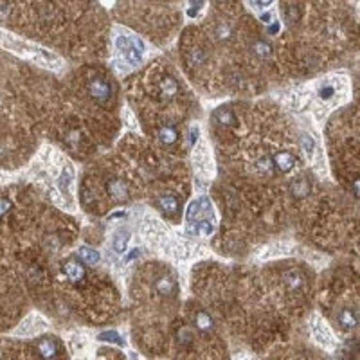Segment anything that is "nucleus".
Instances as JSON below:
<instances>
[{
	"instance_id": "aec40b11",
	"label": "nucleus",
	"mask_w": 360,
	"mask_h": 360,
	"mask_svg": "<svg viewBox=\"0 0 360 360\" xmlns=\"http://www.w3.org/2000/svg\"><path fill=\"white\" fill-rule=\"evenodd\" d=\"M97 339L103 342H112V344H117V346H125V339L117 331H103V333H99Z\"/></svg>"
},
{
	"instance_id": "ddd939ff",
	"label": "nucleus",
	"mask_w": 360,
	"mask_h": 360,
	"mask_svg": "<svg viewBox=\"0 0 360 360\" xmlns=\"http://www.w3.org/2000/svg\"><path fill=\"white\" fill-rule=\"evenodd\" d=\"M178 92V85L173 78H164L162 83H160V94L164 99H173Z\"/></svg>"
},
{
	"instance_id": "6ab92c4d",
	"label": "nucleus",
	"mask_w": 360,
	"mask_h": 360,
	"mask_svg": "<svg viewBox=\"0 0 360 360\" xmlns=\"http://www.w3.org/2000/svg\"><path fill=\"white\" fill-rule=\"evenodd\" d=\"M284 281H286V284H288L290 288H294V290H299V288L303 286V278H301V274L297 270L284 272Z\"/></svg>"
},
{
	"instance_id": "2eb2a0df",
	"label": "nucleus",
	"mask_w": 360,
	"mask_h": 360,
	"mask_svg": "<svg viewBox=\"0 0 360 360\" xmlns=\"http://www.w3.org/2000/svg\"><path fill=\"white\" fill-rule=\"evenodd\" d=\"M79 258L81 261H85L87 265H97L101 261V256L95 249H90V247H81L79 249Z\"/></svg>"
},
{
	"instance_id": "f03ea898",
	"label": "nucleus",
	"mask_w": 360,
	"mask_h": 360,
	"mask_svg": "<svg viewBox=\"0 0 360 360\" xmlns=\"http://www.w3.org/2000/svg\"><path fill=\"white\" fill-rule=\"evenodd\" d=\"M89 92L95 101L107 103L110 99V95H112V87H110V83L105 78H94L89 83Z\"/></svg>"
},
{
	"instance_id": "9d476101",
	"label": "nucleus",
	"mask_w": 360,
	"mask_h": 360,
	"mask_svg": "<svg viewBox=\"0 0 360 360\" xmlns=\"http://www.w3.org/2000/svg\"><path fill=\"white\" fill-rule=\"evenodd\" d=\"M312 329H313V337H315V339H317L319 342H321V344H324V346H331V344H333V341H331V333H329V329L326 328L324 324H322L319 317H315V319H313Z\"/></svg>"
},
{
	"instance_id": "39448f33",
	"label": "nucleus",
	"mask_w": 360,
	"mask_h": 360,
	"mask_svg": "<svg viewBox=\"0 0 360 360\" xmlns=\"http://www.w3.org/2000/svg\"><path fill=\"white\" fill-rule=\"evenodd\" d=\"M107 188H108V193L112 195V198L117 200V202H126L128 196H130L128 184L125 182V180H121V178H112V180L108 182Z\"/></svg>"
},
{
	"instance_id": "393cba45",
	"label": "nucleus",
	"mask_w": 360,
	"mask_h": 360,
	"mask_svg": "<svg viewBox=\"0 0 360 360\" xmlns=\"http://www.w3.org/2000/svg\"><path fill=\"white\" fill-rule=\"evenodd\" d=\"M231 34H233V31H231V27H229L227 24H220L218 29H216V36L220 40H229L231 38Z\"/></svg>"
},
{
	"instance_id": "473e14b6",
	"label": "nucleus",
	"mask_w": 360,
	"mask_h": 360,
	"mask_svg": "<svg viewBox=\"0 0 360 360\" xmlns=\"http://www.w3.org/2000/svg\"><path fill=\"white\" fill-rule=\"evenodd\" d=\"M135 256H139V249H133V250H132V254L128 256V259H133V258H135Z\"/></svg>"
},
{
	"instance_id": "cd10ccee",
	"label": "nucleus",
	"mask_w": 360,
	"mask_h": 360,
	"mask_svg": "<svg viewBox=\"0 0 360 360\" xmlns=\"http://www.w3.org/2000/svg\"><path fill=\"white\" fill-rule=\"evenodd\" d=\"M11 209V202L6 200V198H0V216H4L6 213H9Z\"/></svg>"
},
{
	"instance_id": "7c9ffc66",
	"label": "nucleus",
	"mask_w": 360,
	"mask_h": 360,
	"mask_svg": "<svg viewBox=\"0 0 360 360\" xmlns=\"http://www.w3.org/2000/svg\"><path fill=\"white\" fill-rule=\"evenodd\" d=\"M196 135H198V126H193L189 130V146L195 144V141H196Z\"/></svg>"
},
{
	"instance_id": "c756f323",
	"label": "nucleus",
	"mask_w": 360,
	"mask_h": 360,
	"mask_svg": "<svg viewBox=\"0 0 360 360\" xmlns=\"http://www.w3.org/2000/svg\"><path fill=\"white\" fill-rule=\"evenodd\" d=\"M250 2H252V6H256V7H259V9H261V7H266L268 4H272L274 0H250Z\"/></svg>"
},
{
	"instance_id": "f3484780",
	"label": "nucleus",
	"mask_w": 360,
	"mask_h": 360,
	"mask_svg": "<svg viewBox=\"0 0 360 360\" xmlns=\"http://www.w3.org/2000/svg\"><path fill=\"white\" fill-rule=\"evenodd\" d=\"M290 189H292V195L294 196L303 198V196L310 195V182L306 180V178H297L296 182H292Z\"/></svg>"
},
{
	"instance_id": "2f4dec72",
	"label": "nucleus",
	"mask_w": 360,
	"mask_h": 360,
	"mask_svg": "<svg viewBox=\"0 0 360 360\" xmlns=\"http://www.w3.org/2000/svg\"><path fill=\"white\" fill-rule=\"evenodd\" d=\"M272 18V15L270 13H266V15H261V22H265V24H268Z\"/></svg>"
},
{
	"instance_id": "20e7f679",
	"label": "nucleus",
	"mask_w": 360,
	"mask_h": 360,
	"mask_svg": "<svg viewBox=\"0 0 360 360\" xmlns=\"http://www.w3.org/2000/svg\"><path fill=\"white\" fill-rule=\"evenodd\" d=\"M36 351L42 359H56L60 355V346H58L56 339L52 337H44L36 342Z\"/></svg>"
},
{
	"instance_id": "6e6552de",
	"label": "nucleus",
	"mask_w": 360,
	"mask_h": 360,
	"mask_svg": "<svg viewBox=\"0 0 360 360\" xmlns=\"http://www.w3.org/2000/svg\"><path fill=\"white\" fill-rule=\"evenodd\" d=\"M155 290L160 296H175L177 294V281L171 276H160L155 281Z\"/></svg>"
},
{
	"instance_id": "7ed1b4c3",
	"label": "nucleus",
	"mask_w": 360,
	"mask_h": 360,
	"mask_svg": "<svg viewBox=\"0 0 360 360\" xmlns=\"http://www.w3.org/2000/svg\"><path fill=\"white\" fill-rule=\"evenodd\" d=\"M63 272L72 284H83L87 279V270L78 259H67L63 263Z\"/></svg>"
},
{
	"instance_id": "9b49d317",
	"label": "nucleus",
	"mask_w": 360,
	"mask_h": 360,
	"mask_svg": "<svg viewBox=\"0 0 360 360\" xmlns=\"http://www.w3.org/2000/svg\"><path fill=\"white\" fill-rule=\"evenodd\" d=\"M158 207L168 216H173L178 213V200L173 195H162L158 198Z\"/></svg>"
},
{
	"instance_id": "4468645a",
	"label": "nucleus",
	"mask_w": 360,
	"mask_h": 360,
	"mask_svg": "<svg viewBox=\"0 0 360 360\" xmlns=\"http://www.w3.org/2000/svg\"><path fill=\"white\" fill-rule=\"evenodd\" d=\"M195 324L202 333H209V331L215 329V321L209 317V313H203V312H198V313H196Z\"/></svg>"
},
{
	"instance_id": "a211bd4d",
	"label": "nucleus",
	"mask_w": 360,
	"mask_h": 360,
	"mask_svg": "<svg viewBox=\"0 0 360 360\" xmlns=\"http://www.w3.org/2000/svg\"><path fill=\"white\" fill-rule=\"evenodd\" d=\"M128 241H130V233H128V231H119V233L115 234V238H114L115 252H119V254L126 252Z\"/></svg>"
},
{
	"instance_id": "a878e982",
	"label": "nucleus",
	"mask_w": 360,
	"mask_h": 360,
	"mask_svg": "<svg viewBox=\"0 0 360 360\" xmlns=\"http://www.w3.org/2000/svg\"><path fill=\"white\" fill-rule=\"evenodd\" d=\"M301 144H303L304 153L310 157V155H312V150H313V141L310 139V135H306V133H304L303 137H301Z\"/></svg>"
},
{
	"instance_id": "dca6fc26",
	"label": "nucleus",
	"mask_w": 360,
	"mask_h": 360,
	"mask_svg": "<svg viewBox=\"0 0 360 360\" xmlns=\"http://www.w3.org/2000/svg\"><path fill=\"white\" fill-rule=\"evenodd\" d=\"M158 139H160V142L166 146H171L175 144L178 139V132L175 126H164L160 132H158Z\"/></svg>"
},
{
	"instance_id": "0eeeda50",
	"label": "nucleus",
	"mask_w": 360,
	"mask_h": 360,
	"mask_svg": "<svg viewBox=\"0 0 360 360\" xmlns=\"http://www.w3.org/2000/svg\"><path fill=\"white\" fill-rule=\"evenodd\" d=\"M272 162H274V168H278L281 173H288L296 164V158L290 152H279L274 155Z\"/></svg>"
},
{
	"instance_id": "f8f14e48",
	"label": "nucleus",
	"mask_w": 360,
	"mask_h": 360,
	"mask_svg": "<svg viewBox=\"0 0 360 360\" xmlns=\"http://www.w3.org/2000/svg\"><path fill=\"white\" fill-rule=\"evenodd\" d=\"M339 324H341L344 329H353V328H357V324H359V317H357V313H355L353 310L344 308V310H341V313H339Z\"/></svg>"
},
{
	"instance_id": "4be33fe9",
	"label": "nucleus",
	"mask_w": 360,
	"mask_h": 360,
	"mask_svg": "<svg viewBox=\"0 0 360 360\" xmlns=\"http://www.w3.org/2000/svg\"><path fill=\"white\" fill-rule=\"evenodd\" d=\"M258 168L261 173H266V175H272V173H274V162H272V158H268V157L261 158L258 162Z\"/></svg>"
},
{
	"instance_id": "b1692460",
	"label": "nucleus",
	"mask_w": 360,
	"mask_h": 360,
	"mask_svg": "<svg viewBox=\"0 0 360 360\" xmlns=\"http://www.w3.org/2000/svg\"><path fill=\"white\" fill-rule=\"evenodd\" d=\"M189 62L193 65H202L205 62V54L200 49H193V51H189Z\"/></svg>"
},
{
	"instance_id": "412c9836",
	"label": "nucleus",
	"mask_w": 360,
	"mask_h": 360,
	"mask_svg": "<svg viewBox=\"0 0 360 360\" xmlns=\"http://www.w3.org/2000/svg\"><path fill=\"white\" fill-rule=\"evenodd\" d=\"M252 51L256 56H259L261 60H266V58L272 54V47L266 42H256V44L252 45Z\"/></svg>"
},
{
	"instance_id": "423d86ee",
	"label": "nucleus",
	"mask_w": 360,
	"mask_h": 360,
	"mask_svg": "<svg viewBox=\"0 0 360 360\" xmlns=\"http://www.w3.org/2000/svg\"><path fill=\"white\" fill-rule=\"evenodd\" d=\"M188 231L195 236H209V234L215 233V220H198V221H191L188 225Z\"/></svg>"
},
{
	"instance_id": "bb28decb",
	"label": "nucleus",
	"mask_w": 360,
	"mask_h": 360,
	"mask_svg": "<svg viewBox=\"0 0 360 360\" xmlns=\"http://www.w3.org/2000/svg\"><path fill=\"white\" fill-rule=\"evenodd\" d=\"M203 4H205V0H191V9L188 11V13H189V16H195L196 11H198V9H200Z\"/></svg>"
},
{
	"instance_id": "c85d7f7f",
	"label": "nucleus",
	"mask_w": 360,
	"mask_h": 360,
	"mask_svg": "<svg viewBox=\"0 0 360 360\" xmlns=\"http://www.w3.org/2000/svg\"><path fill=\"white\" fill-rule=\"evenodd\" d=\"M270 26L266 27V32L270 34V36H274V34H278L279 32V22H268Z\"/></svg>"
},
{
	"instance_id": "f257e3e1",
	"label": "nucleus",
	"mask_w": 360,
	"mask_h": 360,
	"mask_svg": "<svg viewBox=\"0 0 360 360\" xmlns=\"http://www.w3.org/2000/svg\"><path fill=\"white\" fill-rule=\"evenodd\" d=\"M186 218H188V223L198 221V220H215V218H213V205H211V200H209L207 196L196 198L195 202H191Z\"/></svg>"
},
{
	"instance_id": "5701e85b",
	"label": "nucleus",
	"mask_w": 360,
	"mask_h": 360,
	"mask_svg": "<svg viewBox=\"0 0 360 360\" xmlns=\"http://www.w3.org/2000/svg\"><path fill=\"white\" fill-rule=\"evenodd\" d=\"M335 94V87L333 85H329V83H326V85H322L321 89H319V97L321 99H324V101H328V99H331Z\"/></svg>"
},
{
	"instance_id": "1a4fd4ad",
	"label": "nucleus",
	"mask_w": 360,
	"mask_h": 360,
	"mask_svg": "<svg viewBox=\"0 0 360 360\" xmlns=\"http://www.w3.org/2000/svg\"><path fill=\"white\" fill-rule=\"evenodd\" d=\"M213 121L223 128L236 126V115H234L233 110H229V108H218V110H215V112H213Z\"/></svg>"
}]
</instances>
